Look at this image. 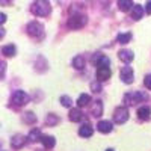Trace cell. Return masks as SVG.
<instances>
[{"mask_svg": "<svg viewBox=\"0 0 151 151\" xmlns=\"http://www.w3.org/2000/svg\"><path fill=\"white\" fill-rule=\"evenodd\" d=\"M148 98L147 92H141V91H133V92H127L124 95V103L127 106H134L137 103H142Z\"/></svg>", "mask_w": 151, "mask_h": 151, "instance_id": "6da1fadb", "label": "cell"}, {"mask_svg": "<svg viewBox=\"0 0 151 151\" xmlns=\"http://www.w3.org/2000/svg\"><path fill=\"white\" fill-rule=\"evenodd\" d=\"M29 36L35 38V40H41V38H44L45 32H44V26L40 23V21H30L27 24V27H26Z\"/></svg>", "mask_w": 151, "mask_h": 151, "instance_id": "7a4b0ae2", "label": "cell"}, {"mask_svg": "<svg viewBox=\"0 0 151 151\" xmlns=\"http://www.w3.org/2000/svg\"><path fill=\"white\" fill-rule=\"evenodd\" d=\"M32 12L35 15H38V17H45V15H48L50 12H52V6H50L48 2H42V0H40V2H35L32 5Z\"/></svg>", "mask_w": 151, "mask_h": 151, "instance_id": "3957f363", "label": "cell"}, {"mask_svg": "<svg viewBox=\"0 0 151 151\" xmlns=\"http://www.w3.org/2000/svg\"><path fill=\"white\" fill-rule=\"evenodd\" d=\"M86 17L82 14H73L68 20V27L70 29H82L86 24Z\"/></svg>", "mask_w": 151, "mask_h": 151, "instance_id": "277c9868", "label": "cell"}, {"mask_svg": "<svg viewBox=\"0 0 151 151\" xmlns=\"http://www.w3.org/2000/svg\"><path fill=\"white\" fill-rule=\"evenodd\" d=\"M127 119H129V109L125 106L116 107L115 112H113V121L116 124H124Z\"/></svg>", "mask_w": 151, "mask_h": 151, "instance_id": "5b68a950", "label": "cell"}, {"mask_svg": "<svg viewBox=\"0 0 151 151\" xmlns=\"http://www.w3.org/2000/svg\"><path fill=\"white\" fill-rule=\"evenodd\" d=\"M92 64L97 67V70H98V68H109L110 59H109L107 56L101 55V53H95V55L92 56Z\"/></svg>", "mask_w": 151, "mask_h": 151, "instance_id": "8992f818", "label": "cell"}, {"mask_svg": "<svg viewBox=\"0 0 151 151\" xmlns=\"http://www.w3.org/2000/svg\"><path fill=\"white\" fill-rule=\"evenodd\" d=\"M11 101L14 103L15 106H23V104H26V103H29V95L24 92V91H15L14 94H12V97H11Z\"/></svg>", "mask_w": 151, "mask_h": 151, "instance_id": "52a82bcc", "label": "cell"}, {"mask_svg": "<svg viewBox=\"0 0 151 151\" xmlns=\"http://www.w3.org/2000/svg\"><path fill=\"white\" fill-rule=\"evenodd\" d=\"M119 77H121V80H122L124 83H127V85L133 83V80H134L133 68H132V67H122V68H121V73H119Z\"/></svg>", "mask_w": 151, "mask_h": 151, "instance_id": "ba28073f", "label": "cell"}, {"mask_svg": "<svg viewBox=\"0 0 151 151\" xmlns=\"http://www.w3.org/2000/svg\"><path fill=\"white\" fill-rule=\"evenodd\" d=\"M92 133H94V130H92V125H91L89 122H85V124H82V125H80V129H79V134H80L82 137H91V136H92Z\"/></svg>", "mask_w": 151, "mask_h": 151, "instance_id": "9c48e42d", "label": "cell"}, {"mask_svg": "<svg viewBox=\"0 0 151 151\" xmlns=\"http://www.w3.org/2000/svg\"><path fill=\"white\" fill-rule=\"evenodd\" d=\"M26 139H27V137L24 136V134H20V133H18V134H15V136L11 139V145L14 147V148H21L24 144H26Z\"/></svg>", "mask_w": 151, "mask_h": 151, "instance_id": "30bf717a", "label": "cell"}, {"mask_svg": "<svg viewBox=\"0 0 151 151\" xmlns=\"http://www.w3.org/2000/svg\"><path fill=\"white\" fill-rule=\"evenodd\" d=\"M144 14H145V8H144V6H141V5H134V6H133V11H132V18H133L134 21L141 20Z\"/></svg>", "mask_w": 151, "mask_h": 151, "instance_id": "8fae6325", "label": "cell"}, {"mask_svg": "<svg viewBox=\"0 0 151 151\" xmlns=\"http://www.w3.org/2000/svg\"><path fill=\"white\" fill-rule=\"evenodd\" d=\"M113 129V124L110 121H100L97 124V130L101 132V133H110Z\"/></svg>", "mask_w": 151, "mask_h": 151, "instance_id": "7c38bea8", "label": "cell"}, {"mask_svg": "<svg viewBox=\"0 0 151 151\" xmlns=\"http://www.w3.org/2000/svg\"><path fill=\"white\" fill-rule=\"evenodd\" d=\"M118 56H119V59H121V60H124V62H125V64L132 62V60H133V58H134L133 52H132V50H127V48L121 50V52L118 53Z\"/></svg>", "mask_w": 151, "mask_h": 151, "instance_id": "4fadbf2b", "label": "cell"}, {"mask_svg": "<svg viewBox=\"0 0 151 151\" xmlns=\"http://www.w3.org/2000/svg\"><path fill=\"white\" fill-rule=\"evenodd\" d=\"M137 116H139V119L142 121H148L150 116H151V109L148 106H142L137 109Z\"/></svg>", "mask_w": 151, "mask_h": 151, "instance_id": "5bb4252c", "label": "cell"}, {"mask_svg": "<svg viewBox=\"0 0 151 151\" xmlns=\"http://www.w3.org/2000/svg\"><path fill=\"white\" fill-rule=\"evenodd\" d=\"M95 76H97V79L98 80H107L110 76H112V71H110V68H98L97 70V73H95Z\"/></svg>", "mask_w": 151, "mask_h": 151, "instance_id": "9a60e30c", "label": "cell"}, {"mask_svg": "<svg viewBox=\"0 0 151 151\" xmlns=\"http://www.w3.org/2000/svg\"><path fill=\"white\" fill-rule=\"evenodd\" d=\"M85 64H86V60H85V58L80 56V55H77V56L73 59V67H74L76 70H83V68H85Z\"/></svg>", "mask_w": 151, "mask_h": 151, "instance_id": "2e32d148", "label": "cell"}, {"mask_svg": "<svg viewBox=\"0 0 151 151\" xmlns=\"http://www.w3.org/2000/svg\"><path fill=\"white\" fill-rule=\"evenodd\" d=\"M68 115H70V119H71L73 122H77V121H80V119L83 118V113H82L80 109H71Z\"/></svg>", "mask_w": 151, "mask_h": 151, "instance_id": "e0dca14e", "label": "cell"}, {"mask_svg": "<svg viewBox=\"0 0 151 151\" xmlns=\"http://www.w3.org/2000/svg\"><path fill=\"white\" fill-rule=\"evenodd\" d=\"M2 53L5 56H15L17 53V47L14 44H8V45H3L2 47Z\"/></svg>", "mask_w": 151, "mask_h": 151, "instance_id": "ac0fdd59", "label": "cell"}, {"mask_svg": "<svg viewBox=\"0 0 151 151\" xmlns=\"http://www.w3.org/2000/svg\"><path fill=\"white\" fill-rule=\"evenodd\" d=\"M27 139H29L30 142L41 141V139H42V136H41V130H40V129H33V130H30V133H29V136H27Z\"/></svg>", "mask_w": 151, "mask_h": 151, "instance_id": "d6986e66", "label": "cell"}, {"mask_svg": "<svg viewBox=\"0 0 151 151\" xmlns=\"http://www.w3.org/2000/svg\"><path fill=\"white\" fill-rule=\"evenodd\" d=\"M41 142H42V145H44L45 148H53V147H55V144H56V141H55V137H53V136H48V134L42 136V139H41Z\"/></svg>", "mask_w": 151, "mask_h": 151, "instance_id": "ffe728a7", "label": "cell"}, {"mask_svg": "<svg viewBox=\"0 0 151 151\" xmlns=\"http://www.w3.org/2000/svg\"><path fill=\"white\" fill-rule=\"evenodd\" d=\"M89 101H91V95H89V94H82V95L79 97V100H77V104H79L80 107H83V106L89 104Z\"/></svg>", "mask_w": 151, "mask_h": 151, "instance_id": "44dd1931", "label": "cell"}, {"mask_svg": "<svg viewBox=\"0 0 151 151\" xmlns=\"http://www.w3.org/2000/svg\"><path fill=\"white\" fill-rule=\"evenodd\" d=\"M130 40H132V33H130V32H127V33H119L118 38H116V41H118L119 44H127V42H130Z\"/></svg>", "mask_w": 151, "mask_h": 151, "instance_id": "7402d4cb", "label": "cell"}, {"mask_svg": "<svg viewBox=\"0 0 151 151\" xmlns=\"http://www.w3.org/2000/svg\"><path fill=\"white\" fill-rule=\"evenodd\" d=\"M101 113H103V103L101 101H97L95 106L92 107V116H101Z\"/></svg>", "mask_w": 151, "mask_h": 151, "instance_id": "603a6c76", "label": "cell"}, {"mask_svg": "<svg viewBox=\"0 0 151 151\" xmlns=\"http://www.w3.org/2000/svg\"><path fill=\"white\" fill-rule=\"evenodd\" d=\"M132 6H134V5H133V2H130V0H119L118 2V8L121 11H129Z\"/></svg>", "mask_w": 151, "mask_h": 151, "instance_id": "cb8c5ba5", "label": "cell"}, {"mask_svg": "<svg viewBox=\"0 0 151 151\" xmlns=\"http://www.w3.org/2000/svg\"><path fill=\"white\" fill-rule=\"evenodd\" d=\"M58 121H59V118L55 115V113H50V115H47V118H45V122L48 125H55V124H58Z\"/></svg>", "mask_w": 151, "mask_h": 151, "instance_id": "d4e9b609", "label": "cell"}, {"mask_svg": "<svg viewBox=\"0 0 151 151\" xmlns=\"http://www.w3.org/2000/svg\"><path fill=\"white\" fill-rule=\"evenodd\" d=\"M60 103H62V106H65V107H71L73 106V100L68 95H62L60 97Z\"/></svg>", "mask_w": 151, "mask_h": 151, "instance_id": "484cf974", "label": "cell"}, {"mask_svg": "<svg viewBox=\"0 0 151 151\" xmlns=\"http://www.w3.org/2000/svg\"><path fill=\"white\" fill-rule=\"evenodd\" d=\"M24 121L29 122V124H32V122H35V121H36V115H35L33 112H27L26 115H24Z\"/></svg>", "mask_w": 151, "mask_h": 151, "instance_id": "4316f807", "label": "cell"}, {"mask_svg": "<svg viewBox=\"0 0 151 151\" xmlns=\"http://www.w3.org/2000/svg\"><path fill=\"white\" fill-rule=\"evenodd\" d=\"M91 89H92V92H95V94L101 92V83H98V82H92V83H91Z\"/></svg>", "mask_w": 151, "mask_h": 151, "instance_id": "83f0119b", "label": "cell"}, {"mask_svg": "<svg viewBox=\"0 0 151 151\" xmlns=\"http://www.w3.org/2000/svg\"><path fill=\"white\" fill-rule=\"evenodd\" d=\"M144 85L148 88V89H151V74L145 76V79H144Z\"/></svg>", "mask_w": 151, "mask_h": 151, "instance_id": "f1b7e54d", "label": "cell"}, {"mask_svg": "<svg viewBox=\"0 0 151 151\" xmlns=\"http://www.w3.org/2000/svg\"><path fill=\"white\" fill-rule=\"evenodd\" d=\"M145 11L148 12V14H151V0L145 3Z\"/></svg>", "mask_w": 151, "mask_h": 151, "instance_id": "f546056e", "label": "cell"}, {"mask_svg": "<svg viewBox=\"0 0 151 151\" xmlns=\"http://www.w3.org/2000/svg\"><path fill=\"white\" fill-rule=\"evenodd\" d=\"M6 21V15L5 14H0V23H5Z\"/></svg>", "mask_w": 151, "mask_h": 151, "instance_id": "4dcf8cb0", "label": "cell"}, {"mask_svg": "<svg viewBox=\"0 0 151 151\" xmlns=\"http://www.w3.org/2000/svg\"><path fill=\"white\" fill-rule=\"evenodd\" d=\"M106 151H113V150H112V148H109V150H106Z\"/></svg>", "mask_w": 151, "mask_h": 151, "instance_id": "1f68e13d", "label": "cell"}]
</instances>
